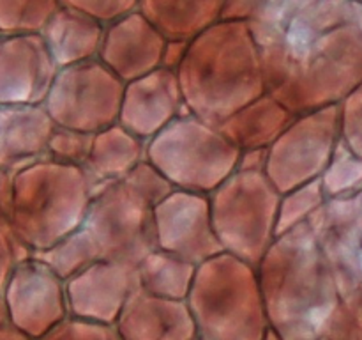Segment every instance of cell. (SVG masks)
I'll return each mask as SVG.
<instances>
[{
	"label": "cell",
	"mask_w": 362,
	"mask_h": 340,
	"mask_svg": "<svg viewBox=\"0 0 362 340\" xmlns=\"http://www.w3.org/2000/svg\"><path fill=\"white\" fill-rule=\"evenodd\" d=\"M53 130L45 105H0V169L20 170L45 158Z\"/></svg>",
	"instance_id": "15"
},
{
	"label": "cell",
	"mask_w": 362,
	"mask_h": 340,
	"mask_svg": "<svg viewBox=\"0 0 362 340\" xmlns=\"http://www.w3.org/2000/svg\"><path fill=\"white\" fill-rule=\"evenodd\" d=\"M147 156V140L136 137L120 123L105 128L94 135L90 156L85 170L94 186L126 177Z\"/></svg>",
	"instance_id": "18"
},
{
	"label": "cell",
	"mask_w": 362,
	"mask_h": 340,
	"mask_svg": "<svg viewBox=\"0 0 362 340\" xmlns=\"http://www.w3.org/2000/svg\"><path fill=\"white\" fill-rule=\"evenodd\" d=\"M60 4L83 11V13L90 14V16L98 18L99 21L108 25L136 11L140 0H60Z\"/></svg>",
	"instance_id": "26"
},
{
	"label": "cell",
	"mask_w": 362,
	"mask_h": 340,
	"mask_svg": "<svg viewBox=\"0 0 362 340\" xmlns=\"http://www.w3.org/2000/svg\"><path fill=\"white\" fill-rule=\"evenodd\" d=\"M156 243L159 250L200 266L223 248L212 222L211 197L173 190L154 209Z\"/></svg>",
	"instance_id": "10"
},
{
	"label": "cell",
	"mask_w": 362,
	"mask_h": 340,
	"mask_svg": "<svg viewBox=\"0 0 362 340\" xmlns=\"http://www.w3.org/2000/svg\"><path fill=\"white\" fill-rule=\"evenodd\" d=\"M197 268L186 259L156 248L138 262L140 287L154 296L182 300L189 296Z\"/></svg>",
	"instance_id": "20"
},
{
	"label": "cell",
	"mask_w": 362,
	"mask_h": 340,
	"mask_svg": "<svg viewBox=\"0 0 362 340\" xmlns=\"http://www.w3.org/2000/svg\"><path fill=\"white\" fill-rule=\"evenodd\" d=\"M226 0H140L138 11L166 39L191 41L221 20Z\"/></svg>",
	"instance_id": "19"
},
{
	"label": "cell",
	"mask_w": 362,
	"mask_h": 340,
	"mask_svg": "<svg viewBox=\"0 0 362 340\" xmlns=\"http://www.w3.org/2000/svg\"><path fill=\"white\" fill-rule=\"evenodd\" d=\"M240 149L216 124L186 112L147 142V159L177 190L211 195L239 166Z\"/></svg>",
	"instance_id": "5"
},
{
	"label": "cell",
	"mask_w": 362,
	"mask_h": 340,
	"mask_svg": "<svg viewBox=\"0 0 362 340\" xmlns=\"http://www.w3.org/2000/svg\"><path fill=\"white\" fill-rule=\"evenodd\" d=\"M296 113L286 108L271 92L253 99L218 124L226 138L240 151L269 149L288 128Z\"/></svg>",
	"instance_id": "17"
},
{
	"label": "cell",
	"mask_w": 362,
	"mask_h": 340,
	"mask_svg": "<svg viewBox=\"0 0 362 340\" xmlns=\"http://www.w3.org/2000/svg\"><path fill=\"white\" fill-rule=\"evenodd\" d=\"M0 35H2V34H0Z\"/></svg>",
	"instance_id": "30"
},
{
	"label": "cell",
	"mask_w": 362,
	"mask_h": 340,
	"mask_svg": "<svg viewBox=\"0 0 362 340\" xmlns=\"http://www.w3.org/2000/svg\"><path fill=\"white\" fill-rule=\"evenodd\" d=\"M356 2H359V4H362V0H356Z\"/></svg>",
	"instance_id": "29"
},
{
	"label": "cell",
	"mask_w": 362,
	"mask_h": 340,
	"mask_svg": "<svg viewBox=\"0 0 362 340\" xmlns=\"http://www.w3.org/2000/svg\"><path fill=\"white\" fill-rule=\"evenodd\" d=\"M166 42L168 39L136 9L106 25L99 59L127 84L161 67Z\"/></svg>",
	"instance_id": "13"
},
{
	"label": "cell",
	"mask_w": 362,
	"mask_h": 340,
	"mask_svg": "<svg viewBox=\"0 0 362 340\" xmlns=\"http://www.w3.org/2000/svg\"><path fill=\"white\" fill-rule=\"evenodd\" d=\"M320 181L327 200L350 198L362 193V156L354 151L343 137Z\"/></svg>",
	"instance_id": "21"
},
{
	"label": "cell",
	"mask_w": 362,
	"mask_h": 340,
	"mask_svg": "<svg viewBox=\"0 0 362 340\" xmlns=\"http://www.w3.org/2000/svg\"><path fill=\"white\" fill-rule=\"evenodd\" d=\"M189 310L214 340H250L267 314L258 266L228 251L202 262L189 290Z\"/></svg>",
	"instance_id": "4"
},
{
	"label": "cell",
	"mask_w": 362,
	"mask_h": 340,
	"mask_svg": "<svg viewBox=\"0 0 362 340\" xmlns=\"http://www.w3.org/2000/svg\"><path fill=\"white\" fill-rule=\"evenodd\" d=\"M60 0H0V34L41 32Z\"/></svg>",
	"instance_id": "23"
},
{
	"label": "cell",
	"mask_w": 362,
	"mask_h": 340,
	"mask_svg": "<svg viewBox=\"0 0 362 340\" xmlns=\"http://www.w3.org/2000/svg\"><path fill=\"white\" fill-rule=\"evenodd\" d=\"M177 76L187 112L216 126L267 92L260 48L240 20H219L191 39Z\"/></svg>",
	"instance_id": "2"
},
{
	"label": "cell",
	"mask_w": 362,
	"mask_h": 340,
	"mask_svg": "<svg viewBox=\"0 0 362 340\" xmlns=\"http://www.w3.org/2000/svg\"><path fill=\"white\" fill-rule=\"evenodd\" d=\"M94 135L95 133L55 126L52 137H49L46 156L55 162L85 166L88 156H90L92 144H94Z\"/></svg>",
	"instance_id": "25"
},
{
	"label": "cell",
	"mask_w": 362,
	"mask_h": 340,
	"mask_svg": "<svg viewBox=\"0 0 362 340\" xmlns=\"http://www.w3.org/2000/svg\"><path fill=\"white\" fill-rule=\"evenodd\" d=\"M267 92L293 113L338 105L362 81V4L260 0L251 18Z\"/></svg>",
	"instance_id": "1"
},
{
	"label": "cell",
	"mask_w": 362,
	"mask_h": 340,
	"mask_svg": "<svg viewBox=\"0 0 362 340\" xmlns=\"http://www.w3.org/2000/svg\"><path fill=\"white\" fill-rule=\"evenodd\" d=\"M35 257L46 262L62 278H73L74 275L99 261L98 251H95L90 237L81 227L76 232L69 234L62 241L49 246L48 250L37 251Z\"/></svg>",
	"instance_id": "22"
},
{
	"label": "cell",
	"mask_w": 362,
	"mask_h": 340,
	"mask_svg": "<svg viewBox=\"0 0 362 340\" xmlns=\"http://www.w3.org/2000/svg\"><path fill=\"white\" fill-rule=\"evenodd\" d=\"M187 46H189V41H180V39H168L165 46V52H163V60L161 66L166 67V69L177 71L182 64L184 57H186Z\"/></svg>",
	"instance_id": "27"
},
{
	"label": "cell",
	"mask_w": 362,
	"mask_h": 340,
	"mask_svg": "<svg viewBox=\"0 0 362 340\" xmlns=\"http://www.w3.org/2000/svg\"><path fill=\"white\" fill-rule=\"evenodd\" d=\"M154 209V202L126 177L95 188L81 229L90 237L99 261L138 266L156 250Z\"/></svg>",
	"instance_id": "7"
},
{
	"label": "cell",
	"mask_w": 362,
	"mask_h": 340,
	"mask_svg": "<svg viewBox=\"0 0 362 340\" xmlns=\"http://www.w3.org/2000/svg\"><path fill=\"white\" fill-rule=\"evenodd\" d=\"M327 202V197L322 188V181L315 179L306 184L293 188V190L281 193L278 211V237L296 229L300 223L308 222L322 205Z\"/></svg>",
	"instance_id": "24"
},
{
	"label": "cell",
	"mask_w": 362,
	"mask_h": 340,
	"mask_svg": "<svg viewBox=\"0 0 362 340\" xmlns=\"http://www.w3.org/2000/svg\"><path fill=\"white\" fill-rule=\"evenodd\" d=\"M140 289L138 266L120 261H95L69 278V300L76 314L105 322L119 315Z\"/></svg>",
	"instance_id": "14"
},
{
	"label": "cell",
	"mask_w": 362,
	"mask_h": 340,
	"mask_svg": "<svg viewBox=\"0 0 362 340\" xmlns=\"http://www.w3.org/2000/svg\"><path fill=\"white\" fill-rule=\"evenodd\" d=\"M60 67L41 32L0 35V105H45Z\"/></svg>",
	"instance_id": "11"
},
{
	"label": "cell",
	"mask_w": 362,
	"mask_h": 340,
	"mask_svg": "<svg viewBox=\"0 0 362 340\" xmlns=\"http://www.w3.org/2000/svg\"><path fill=\"white\" fill-rule=\"evenodd\" d=\"M126 81L101 59L60 67L45 106L55 126L98 133L119 123Z\"/></svg>",
	"instance_id": "8"
},
{
	"label": "cell",
	"mask_w": 362,
	"mask_h": 340,
	"mask_svg": "<svg viewBox=\"0 0 362 340\" xmlns=\"http://www.w3.org/2000/svg\"><path fill=\"white\" fill-rule=\"evenodd\" d=\"M106 25L98 18L60 6L42 27L45 38L57 66L66 67L85 60L98 59L101 52Z\"/></svg>",
	"instance_id": "16"
},
{
	"label": "cell",
	"mask_w": 362,
	"mask_h": 340,
	"mask_svg": "<svg viewBox=\"0 0 362 340\" xmlns=\"http://www.w3.org/2000/svg\"><path fill=\"white\" fill-rule=\"evenodd\" d=\"M186 112L177 71L161 66L127 81L119 123L148 142Z\"/></svg>",
	"instance_id": "12"
},
{
	"label": "cell",
	"mask_w": 362,
	"mask_h": 340,
	"mask_svg": "<svg viewBox=\"0 0 362 340\" xmlns=\"http://www.w3.org/2000/svg\"><path fill=\"white\" fill-rule=\"evenodd\" d=\"M341 140L338 105L296 113L292 123L267 149L265 174L279 193L320 179Z\"/></svg>",
	"instance_id": "9"
},
{
	"label": "cell",
	"mask_w": 362,
	"mask_h": 340,
	"mask_svg": "<svg viewBox=\"0 0 362 340\" xmlns=\"http://www.w3.org/2000/svg\"><path fill=\"white\" fill-rule=\"evenodd\" d=\"M212 222L223 251L260 266L278 237L281 193L264 170H235L211 195Z\"/></svg>",
	"instance_id": "6"
},
{
	"label": "cell",
	"mask_w": 362,
	"mask_h": 340,
	"mask_svg": "<svg viewBox=\"0 0 362 340\" xmlns=\"http://www.w3.org/2000/svg\"><path fill=\"white\" fill-rule=\"evenodd\" d=\"M267 165V149H247L240 151L237 170H264Z\"/></svg>",
	"instance_id": "28"
},
{
	"label": "cell",
	"mask_w": 362,
	"mask_h": 340,
	"mask_svg": "<svg viewBox=\"0 0 362 340\" xmlns=\"http://www.w3.org/2000/svg\"><path fill=\"white\" fill-rule=\"evenodd\" d=\"M95 186L85 166L45 158L14 174L11 234L34 254L83 225Z\"/></svg>",
	"instance_id": "3"
}]
</instances>
